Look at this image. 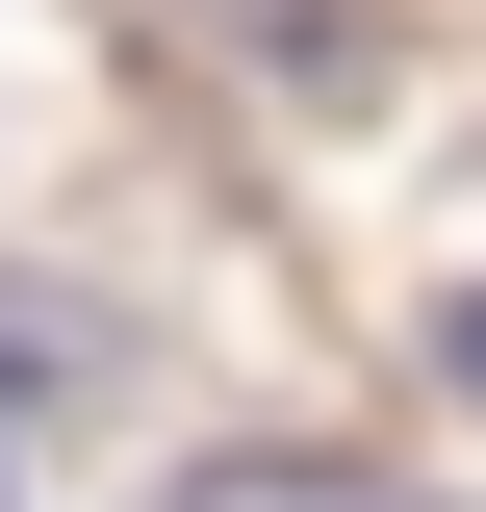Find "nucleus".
Instances as JSON below:
<instances>
[{
	"label": "nucleus",
	"instance_id": "obj_1",
	"mask_svg": "<svg viewBox=\"0 0 486 512\" xmlns=\"http://www.w3.org/2000/svg\"><path fill=\"white\" fill-rule=\"evenodd\" d=\"M180 512H435V487H384V461H180Z\"/></svg>",
	"mask_w": 486,
	"mask_h": 512
},
{
	"label": "nucleus",
	"instance_id": "obj_2",
	"mask_svg": "<svg viewBox=\"0 0 486 512\" xmlns=\"http://www.w3.org/2000/svg\"><path fill=\"white\" fill-rule=\"evenodd\" d=\"M0 384H103V333H77V308H26V282H0Z\"/></svg>",
	"mask_w": 486,
	"mask_h": 512
},
{
	"label": "nucleus",
	"instance_id": "obj_3",
	"mask_svg": "<svg viewBox=\"0 0 486 512\" xmlns=\"http://www.w3.org/2000/svg\"><path fill=\"white\" fill-rule=\"evenodd\" d=\"M435 359H461V410H486V282H461V333H435Z\"/></svg>",
	"mask_w": 486,
	"mask_h": 512
},
{
	"label": "nucleus",
	"instance_id": "obj_4",
	"mask_svg": "<svg viewBox=\"0 0 486 512\" xmlns=\"http://www.w3.org/2000/svg\"><path fill=\"white\" fill-rule=\"evenodd\" d=\"M0 487H26V436H0Z\"/></svg>",
	"mask_w": 486,
	"mask_h": 512
}]
</instances>
